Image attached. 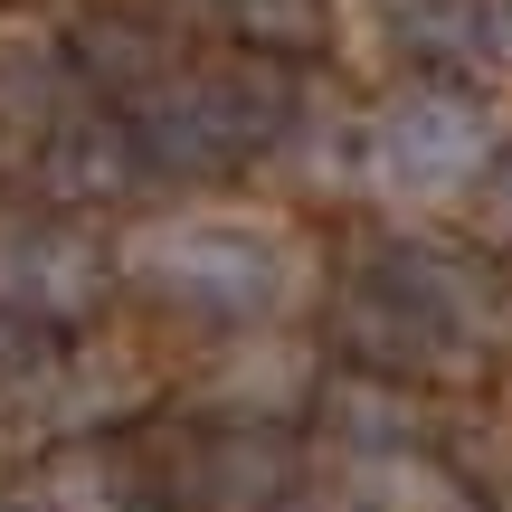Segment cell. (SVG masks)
I'll list each match as a JSON object with an SVG mask.
<instances>
[{
  "label": "cell",
  "instance_id": "1",
  "mask_svg": "<svg viewBox=\"0 0 512 512\" xmlns=\"http://www.w3.org/2000/svg\"><path fill=\"white\" fill-rule=\"evenodd\" d=\"M114 275L219 332H266L304 294V238L266 209H171L114 247Z\"/></svg>",
  "mask_w": 512,
  "mask_h": 512
},
{
  "label": "cell",
  "instance_id": "2",
  "mask_svg": "<svg viewBox=\"0 0 512 512\" xmlns=\"http://www.w3.org/2000/svg\"><path fill=\"white\" fill-rule=\"evenodd\" d=\"M342 351L351 370H380V380H418V370H465L494 342V285L437 238H380L370 266L342 294Z\"/></svg>",
  "mask_w": 512,
  "mask_h": 512
},
{
  "label": "cell",
  "instance_id": "3",
  "mask_svg": "<svg viewBox=\"0 0 512 512\" xmlns=\"http://www.w3.org/2000/svg\"><path fill=\"white\" fill-rule=\"evenodd\" d=\"M294 76L266 67V57H190L162 95L133 105V133H143L152 181H228V171L285 152L294 133Z\"/></svg>",
  "mask_w": 512,
  "mask_h": 512
},
{
  "label": "cell",
  "instance_id": "4",
  "mask_svg": "<svg viewBox=\"0 0 512 512\" xmlns=\"http://www.w3.org/2000/svg\"><path fill=\"white\" fill-rule=\"evenodd\" d=\"M512 152V124L484 105L475 86L446 76H408L389 105H370V190L389 209H446L465 190L494 181V162Z\"/></svg>",
  "mask_w": 512,
  "mask_h": 512
},
{
  "label": "cell",
  "instance_id": "5",
  "mask_svg": "<svg viewBox=\"0 0 512 512\" xmlns=\"http://www.w3.org/2000/svg\"><path fill=\"white\" fill-rule=\"evenodd\" d=\"M105 285H114V256L86 219H57V209H10L0 219V313L67 332L105 304Z\"/></svg>",
  "mask_w": 512,
  "mask_h": 512
},
{
  "label": "cell",
  "instance_id": "6",
  "mask_svg": "<svg viewBox=\"0 0 512 512\" xmlns=\"http://www.w3.org/2000/svg\"><path fill=\"white\" fill-rule=\"evenodd\" d=\"M29 181H38V200L67 219V209H105V200H124V190H143L152 162H143L133 114H114V105H67V114L29 143Z\"/></svg>",
  "mask_w": 512,
  "mask_h": 512
},
{
  "label": "cell",
  "instance_id": "7",
  "mask_svg": "<svg viewBox=\"0 0 512 512\" xmlns=\"http://www.w3.org/2000/svg\"><path fill=\"white\" fill-rule=\"evenodd\" d=\"M190 512H294L304 503V446L285 427H200L181 456Z\"/></svg>",
  "mask_w": 512,
  "mask_h": 512
},
{
  "label": "cell",
  "instance_id": "8",
  "mask_svg": "<svg viewBox=\"0 0 512 512\" xmlns=\"http://www.w3.org/2000/svg\"><path fill=\"white\" fill-rule=\"evenodd\" d=\"M323 399V370H313L304 342L285 332H238L219 342V370L200 380V418L209 427H285Z\"/></svg>",
  "mask_w": 512,
  "mask_h": 512
},
{
  "label": "cell",
  "instance_id": "9",
  "mask_svg": "<svg viewBox=\"0 0 512 512\" xmlns=\"http://www.w3.org/2000/svg\"><path fill=\"white\" fill-rule=\"evenodd\" d=\"M143 399H152V370L133 361V351L67 342V351H57V370H48V389H38V408L19 427H38V437H57V446H86L105 418H124V408H143Z\"/></svg>",
  "mask_w": 512,
  "mask_h": 512
},
{
  "label": "cell",
  "instance_id": "10",
  "mask_svg": "<svg viewBox=\"0 0 512 512\" xmlns=\"http://www.w3.org/2000/svg\"><path fill=\"white\" fill-rule=\"evenodd\" d=\"M67 67L86 76V86H105L114 105L133 114L143 95H162L190 57H181V38H171L162 19H143V10H95V19H76V29H67Z\"/></svg>",
  "mask_w": 512,
  "mask_h": 512
},
{
  "label": "cell",
  "instance_id": "11",
  "mask_svg": "<svg viewBox=\"0 0 512 512\" xmlns=\"http://www.w3.org/2000/svg\"><path fill=\"white\" fill-rule=\"evenodd\" d=\"M323 418H332L342 465H370V456L418 446V389L380 380V370H342V380H323Z\"/></svg>",
  "mask_w": 512,
  "mask_h": 512
},
{
  "label": "cell",
  "instance_id": "12",
  "mask_svg": "<svg viewBox=\"0 0 512 512\" xmlns=\"http://www.w3.org/2000/svg\"><path fill=\"white\" fill-rule=\"evenodd\" d=\"M19 503H29V512H133V475H124L95 437H86V446H48Z\"/></svg>",
  "mask_w": 512,
  "mask_h": 512
},
{
  "label": "cell",
  "instance_id": "13",
  "mask_svg": "<svg viewBox=\"0 0 512 512\" xmlns=\"http://www.w3.org/2000/svg\"><path fill=\"white\" fill-rule=\"evenodd\" d=\"M370 10H380V38L408 48L418 67H475L484 0H370Z\"/></svg>",
  "mask_w": 512,
  "mask_h": 512
},
{
  "label": "cell",
  "instance_id": "14",
  "mask_svg": "<svg viewBox=\"0 0 512 512\" xmlns=\"http://www.w3.org/2000/svg\"><path fill=\"white\" fill-rule=\"evenodd\" d=\"M67 48H57L48 29H0V124H38L48 133L57 114H48V95L67 86Z\"/></svg>",
  "mask_w": 512,
  "mask_h": 512
},
{
  "label": "cell",
  "instance_id": "15",
  "mask_svg": "<svg viewBox=\"0 0 512 512\" xmlns=\"http://www.w3.org/2000/svg\"><path fill=\"white\" fill-rule=\"evenodd\" d=\"M228 29L247 38V57L285 67V57H323L332 48V0H228Z\"/></svg>",
  "mask_w": 512,
  "mask_h": 512
},
{
  "label": "cell",
  "instance_id": "16",
  "mask_svg": "<svg viewBox=\"0 0 512 512\" xmlns=\"http://www.w3.org/2000/svg\"><path fill=\"white\" fill-rule=\"evenodd\" d=\"M57 332H38V323H19V313H0V418H29L38 408V389H48V370H57Z\"/></svg>",
  "mask_w": 512,
  "mask_h": 512
},
{
  "label": "cell",
  "instance_id": "17",
  "mask_svg": "<svg viewBox=\"0 0 512 512\" xmlns=\"http://www.w3.org/2000/svg\"><path fill=\"white\" fill-rule=\"evenodd\" d=\"M475 67L512 76V0H484V19H475Z\"/></svg>",
  "mask_w": 512,
  "mask_h": 512
},
{
  "label": "cell",
  "instance_id": "18",
  "mask_svg": "<svg viewBox=\"0 0 512 512\" xmlns=\"http://www.w3.org/2000/svg\"><path fill=\"white\" fill-rule=\"evenodd\" d=\"M484 238H512V152L494 162V181H484Z\"/></svg>",
  "mask_w": 512,
  "mask_h": 512
},
{
  "label": "cell",
  "instance_id": "19",
  "mask_svg": "<svg viewBox=\"0 0 512 512\" xmlns=\"http://www.w3.org/2000/svg\"><path fill=\"white\" fill-rule=\"evenodd\" d=\"M294 512H361V503H351V494H342V484H332V494H304V503H294Z\"/></svg>",
  "mask_w": 512,
  "mask_h": 512
},
{
  "label": "cell",
  "instance_id": "20",
  "mask_svg": "<svg viewBox=\"0 0 512 512\" xmlns=\"http://www.w3.org/2000/svg\"><path fill=\"white\" fill-rule=\"evenodd\" d=\"M0 512H29V503H0Z\"/></svg>",
  "mask_w": 512,
  "mask_h": 512
}]
</instances>
